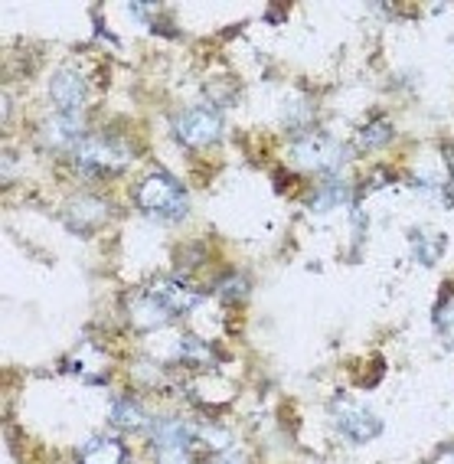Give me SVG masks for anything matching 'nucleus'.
Returning a JSON list of instances; mask_svg holds the SVG:
<instances>
[{"label": "nucleus", "mask_w": 454, "mask_h": 464, "mask_svg": "<svg viewBox=\"0 0 454 464\" xmlns=\"http://www.w3.org/2000/svg\"><path fill=\"white\" fill-rule=\"evenodd\" d=\"M134 203H138L140 213L154 216L160 223H177L187 216V190L174 180L170 174H148L144 180L134 187Z\"/></svg>", "instance_id": "1"}, {"label": "nucleus", "mask_w": 454, "mask_h": 464, "mask_svg": "<svg viewBox=\"0 0 454 464\" xmlns=\"http://www.w3.org/2000/svg\"><path fill=\"white\" fill-rule=\"evenodd\" d=\"M72 158L85 177H111L131 164V148L108 134H89L72 150Z\"/></svg>", "instance_id": "2"}, {"label": "nucleus", "mask_w": 454, "mask_h": 464, "mask_svg": "<svg viewBox=\"0 0 454 464\" xmlns=\"http://www.w3.org/2000/svg\"><path fill=\"white\" fill-rule=\"evenodd\" d=\"M291 160H295L297 170H307V174H333L347 154L333 138H324V134H307L291 148Z\"/></svg>", "instance_id": "3"}, {"label": "nucleus", "mask_w": 454, "mask_h": 464, "mask_svg": "<svg viewBox=\"0 0 454 464\" xmlns=\"http://www.w3.org/2000/svg\"><path fill=\"white\" fill-rule=\"evenodd\" d=\"M174 134L177 141L187 144V148H209L223 134V118L213 108H203V105L187 108L183 115L174 118Z\"/></svg>", "instance_id": "4"}, {"label": "nucleus", "mask_w": 454, "mask_h": 464, "mask_svg": "<svg viewBox=\"0 0 454 464\" xmlns=\"http://www.w3.org/2000/svg\"><path fill=\"white\" fill-rule=\"evenodd\" d=\"M333 422H337V429L353 441L376 439L382 429L380 415L372 412V409L360 406V402H353V399H337V402H333Z\"/></svg>", "instance_id": "5"}, {"label": "nucleus", "mask_w": 454, "mask_h": 464, "mask_svg": "<svg viewBox=\"0 0 454 464\" xmlns=\"http://www.w3.org/2000/svg\"><path fill=\"white\" fill-rule=\"evenodd\" d=\"M50 95H53V102H56L59 115L79 118V111L85 108V99H89V85H85L82 75L72 72V69H59L50 82Z\"/></svg>", "instance_id": "6"}, {"label": "nucleus", "mask_w": 454, "mask_h": 464, "mask_svg": "<svg viewBox=\"0 0 454 464\" xmlns=\"http://www.w3.org/2000/svg\"><path fill=\"white\" fill-rule=\"evenodd\" d=\"M128 314H131V324L138 327V331H158V327L174 321V314L167 311L164 301H160L150 288L134 291L131 301H128Z\"/></svg>", "instance_id": "7"}, {"label": "nucleus", "mask_w": 454, "mask_h": 464, "mask_svg": "<svg viewBox=\"0 0 454 464\" xmlns=\"http://www.w3.org/2000/svg\"><path fill=\"white\" fill-rule=\"evenodd\" d=\"M66 223L72 226L75 232H92V229H99L101 223L108 219V207L101 203V199L95 197H75L66 203Z\"/></svg>", "instance_id": "8"}, {"label": "nucleus", "mask_w": 454, "mask_h": 464, "mask_svg": "<svg viewBox=\"0 0 454 464\" xmlns=\"http://www.w3.org/2000/svg\"><path fill=\"white\" fill-rule=\"evenodd\" d=\"M150 291H154V295H158V298L164 301V307L174 317H180V314H187V311H193V304L199 301V291L193 288V285L180 282V278H164V282L150 285Z\"/></svg>", "instance_id": "9"}, {"label": "nucleus", "mask_w": 454, "mask_h": 464, "mask_svg": "<svg viewBox=\"0 0 454 464\" xmlns=\"http://www.w3.org/2000/svg\"><path fill=\"white\" fill-rule=\"evenodd\" d=\"M82 138H85L82 118H72V115H56L43 128V141L53 150H75Z\"/></svg>", "instance_id": "10"}, {"label": "nucleus", "mask_w": 454, "mask_h": 464, "mask_svg": "<svg viewBox=\"0 0 454 464\" xmlns=\"http://www.w3.org/2000/svg\"><path fill=\"white\" fill-rule=\"evenodd\" d=\"M128 461V448L118 439H95L82 451V464H124Z\"/></svg>", "instance_id": "11"}, {"label": "nucleus", "mask_w": 454, "mask_h": 464, "mask_svg": "<svg viewBox=\"0 0 454 464\" xmlns=\"http://www.w3.org/2000/svg\"><path fill=\"white\" fill-rule=\"evenodd\" d=\"M111 425H115V429H124V431H134V429H140V425H148L144 406L128 396L115 399V402H111Z\"/></svg>", "instance_id": "12"}, {"label": "nucleus", "mask_w": 454, "mask_h": 464, "mask_svg": "<svg viewBox=\"0 0 454 464\" xmlns=\"http://www.w3.org/2000/svg\"><path fill=\"white\" fill-rule=\"evenodd\" d=\"M347 197H350V190L343 187L340 180H324V187L317 190V197L311 199V209H333V207H343L347 203Z\"/></svg>", "instance_id": "13"}, {"label": "nucleus", "mask_w": 454, "mask_h": 464, "mask_svg": "<svg viewBox=\"0 0 454 464\" xmlns=\"http://www.w3.org/2000/svg\"><path fill=\"white\" fill-rule=\"evenodd\" d=\"M158 464H193L190 441H167V445H158Z\"/></svg>", "instance_id": "14"}, {"label": "nucleus", "mask_w": 454, "mask_h": 464, "mask_svg": "<svg viewBox=\"0 0 454 464\" xmlns=\"http://www.w3.org/2000/svg\"><path fill=\"white\" fill-rule=\"evenodd\" d=\"M435 324H438V331L445 334V337L454 343V295L448 301H441V304H438Z\"/></svg>", "instance_id": "15"}, {"label": "nucleus", "mask_w": 454, "mask_h": 464, "mask_svg": "<svg viewBox=\"0 0 454 464\" xmlns=\"http://www.w3.org/2000/svg\"><path fill=\"white\" fill-rule=\"evenodd\" d=\"M197 435H199V439H207V445H209V448H226V445H229V435H226V431H216V429H199Z\"/></svg>", "instance_id": "16"}, {"label": "nucleus", "mask_w": 454, "mask_h": 464, "mask_svg": "<svg viewBox=\"0 0 454 464\" xmlns=\"http://www.w3.org/2000/svg\"><path fill=\"white\" fill-rule=\"evenodd\" d=\"M431 464H454V448H445V451H441Z\"/></svg>", "instance_id": "17"}, {"label": "nucleus", "mask_w": 454, "mask_h": 464, "mask_svg": "<svg viewBox=\"0 0 454 464\" xmlns=\"http://www.w3.org/2000/svg\"><path fill=\"white\" fill-rule=\"evenodd\" d=\"M213 464H239V461H226V458H223V461H213Z\"/></svg>", "instance_id": "18"}]
</instances>
